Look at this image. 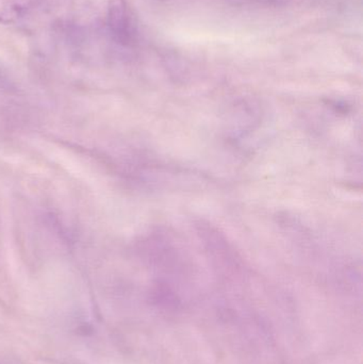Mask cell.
I'll return each instance as SVG.
<instances>
[{"mask_svg": "<svg viewBox=\"0 0 363 364\" xmlns=\"http://www.w3.org/2000/svg\"><path fill=\"white\" fill-rule=\"evenodd\" d=\"M108 23L113 36L121 44L131 45L136 38V28L130 16L126 0H110Z\"/></svg>", "mask_w": 363, "mask_h": 364, "instance_id": "1", "label": "cell"}]
</instances>
